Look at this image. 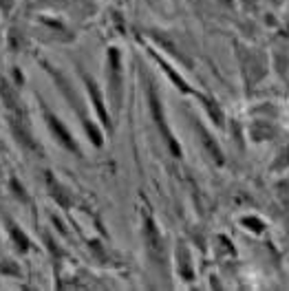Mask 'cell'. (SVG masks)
I'll list each match as a JSON object with an SVG mask.
<instances>
[{
	"instance_id": "1",
	"label": "cell",
	"mask_w": 289,
	"mask_h": 291,
	"mask_svg": "<svg viewBox=\"0 0 289 291\" xmlns=\"http://www.w3.org/2000/svg\"><path fill=\"white\" fill-rule=\"evenodd\" d=\"M44 68H47V73L55 80V84H58V88L62 91V95L68 100L71 108L77 113V117H80V121H82V126H84V130H86V135L91 137V141L95 143L97 148H100V146H102V133H100V128H97V126L93 124V120H88L86 106H84V102L80 100V95H77V93L73 91V86L68 84L67 75H62V73H60L58 68H53L51 64H47V62H44Z\"/></svg>"
},
{
	"instance_id": "2",
	"label": "cell",
	"mask_w": 289,
	"mask_h": 291,
	"mask_svg": "<svg viewBox=\"0 0 289 291\" xmlns=\"http://www.w3.org/2000/svg\"><path fill=\"white\" fill-rule=\"evenodd\" d=\"M40 110H42V117H44V121H47V126H49V130H51V135L55 137V141H58L64 150H68V153L77 154V157H82V150H80L77 141L73 139V135L68 133V128L64 126V121L60 120L58 115H55L53 110L49 108V106L44 104L42 100H40Z\"/></svg>"
},
{
	"instance_id": "3",
	"label": "cell",
	"mask_w": 289,
	"mask_h": 291,
	"mask_svg": "<svg viewBox=\"0 0 289 291\" xmlns=\"http://www.w3.org/2000/svg\"><path fill=\"white\" fill-rule=\"evenodd\" d=\"M148 102H150V113H153L154 121H157L159 133L164 135V141H166V146H168V150L172 153V157H181V146H179V141L174 139L172 130H170L168 124H166L164 106H161V100H159V95H157V88H154L153 84L148 86Z\"/></svg>"
},
{
	"instance_id": "4",
	"label": "cell",
	"mask_w": 289,
	"mask_h": 291,
	"mask_svg": "<svg viewBox=\"0 0 289 291\" xmlns=\"http://www.w3.org/2000/svg\"><path fill=\"white\" fill-rule=\"evenodd\" d=\"M108 86H111V97L115 110H119L121 102V62H119V51L108 49Z\"/></svg>"
},
{
	"instance_id": "5",
	"label": "cell",
	"mask_w": 289,
	"mask_h": 291,
	"mask_svg": "<svg viewBox=\"0 0 289 291\" xmlns=\"http://www.w3.org/2000/svg\"><path fill=\"white\" fill-rule=\"evenodd\" d=\"M82 82H84V86H86V93H88V97H91V104H93V108H95L100 121L106 126L108 130H111V115H108L106 106H104V97H102V93H100L97 82L93 80L88 73H84V71H82Z\"/></svg>"
},
{
	"instance_id": "6",
	"label": "cell",
	"mask_w": 289,
	"mask_h": 291,
	"mask_svg": "<svg viewBox=\"0 0 289 291\" xmlns=\"http://www.w3.org/2000/svg\"><path fill=\"white\" fill-rule=\"evenodd\" d=\"M194 128L201 133V143L207 148V153H210V157L212 159H217V163H223V153H221V148L217 146V141H214L212 137H210V133H207L205 128L201 126V121H197L194 120Z\"/></svg>"
},
{
	"instance_id": "7",
	"label": "cell",
	"mask_w": 289,
	"mask_h": 291,
	"mask_svg": "<svg viewBox=\"0 0 289 291\" xmlns=\"http://www.w3.org/2000/svg\"><path fill=\"white\" fill-rule=\"evenodd\" d=\"M7 229H9L11 239H14L16 247H18L20 252H27V249L31 247V240L27 239V234H24L22 229H20L18 225H16V223H14V221H11V219H7Z\"/></svg>"
},
{
	"instance_id": "8",
	"label": "cell",
	"mask_w": 289,
	"mask_h": 291,
	"mask_svg": "<svg viewBox=\"0 0 289 291\" xmlns=\"http://www.w3.org/2000/svg\"><path fill=\"white\" fill-rule=\"evenodd\" d=\"M11 188H14V190H16V196H18V199L27 201V194H24V188L20 186V183L16 181V179H11Z\"/></svg>"
}]
</instances>
